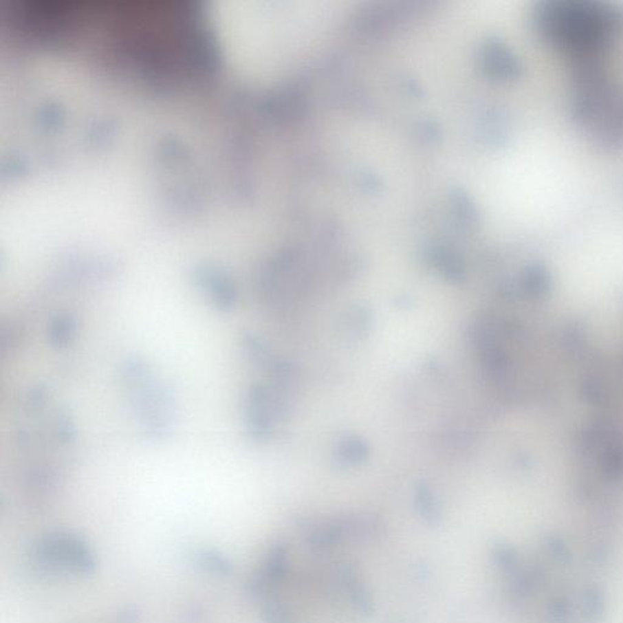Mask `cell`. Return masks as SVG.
I'll list each match as a JSON object with an SVG mask.
<instances>
[{
	"mask_svg": "<svg viewBox=\"0 0 623 623\" xmlns=\"http://www.w3.org/2000/svg\"><path fill=\"white\" fill-rule=\"evenodd\" d=\"M124 386L144 433L150 439L162 441L172 431L175 404L164 384L145 364L132 360L124 367Z\"/></svg>",
	"mask_w": 623,
	"mask_h": 623,
	"instance_id": "6da1fadb",
	"label": "cell"
},
{
	"mask_svg": "<svg viewBox=\"0 0 623 623\" xmlns=\"http://www.w3.org/2000/svg\"><path fill=\"white\" fill-rule=\"evenodd\" d=\"M194 280L204 295L221 311H230L238 302V289L232 280L215 267L201 265L194 270Z\"/></svg>",
	"mask_w": 623,
	"mask_h": 623,
	"instance_id": "7a4b0ae2",
	"label": "cell"
},
{
	"mask_svg": "<svg viewBox=\"0 0 623 623\" xmlns=\"http://www.w3.org/2000/svg\"><path fill=\"white\" fill-rule=\"evenodd\" d=\"M50 327V338L53 345L58 347H65V345L71 344L77 327L74 317H69V314L58 316L54 319Z\"/></svg>",
	"mask_w": 623,
	"mask_h": 623,
	"instance_id": "3957f363",
	"label": "cell"
},
{
	"mask_svg": "<svg viewBox=\"0 0 623 623\" xmlns=\"http://www.w3.org/2000/svg\"><path fill=\"white\" fill-rule=\"evenodd\" d=\"M365 449L363 444L360 442H347L345 444V450L341 453L346 457V459L349 461H358L364 457Z\"/></svg>",
	"mask_w": 623,
	"mask_h": 623,
	"instance_id": "277c9868",
	"label": "cell"
}]
</instances>
